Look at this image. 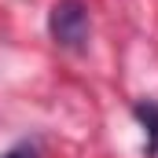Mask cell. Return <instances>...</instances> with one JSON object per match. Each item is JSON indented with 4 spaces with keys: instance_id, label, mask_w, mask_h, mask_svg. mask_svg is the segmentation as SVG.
<instances>
[{
    "instance_id": "6da1fadb",
    "label": "cell",
    "mask_w": 158,
    "mask_h": 158,
    "mask_svg": "<svg viewBox=\"0 0 158 158\" xmlns=\"http://www.w3.org/2000/svg\"><path fill=\"white\" fill-rule=\"evenodd\" d=\"M48 33L59 48H70V52H81L88 44V33H92V22H88V7L81 0H59L52 11H48Z\"/></svg>"
},
{
    "instance_id": "7a4b0ae2",
    "label": "cell",
    "mask_w": 158,
    "mask_h": 158,
    "mask_svg": "<svg viewBox=\"0 0 158 158\" xmlns=\"http://www.w3.org/2000/svg\"><path fill=\"white\" fill-rule=\"evenodd\" d=\"M132 118L147 132V158H158V99H140L132 103Z\"/></svg>"
},
{
    "instance_id": "3957f363",
    "label": "cell",
    "mask_w": 158,
    "mask_h": 158,
    "mask_svg": "<svg viewBox=\"0 0 158 158\" xmlns=\"http://www.w3.org/2000/svg\"><path fill=\"white\" fill-rule=\"evenodd\" d=\"M4 158H40V155H37V147H33V143H19V147H11Z\"/></svg>"
}]
</instances>
